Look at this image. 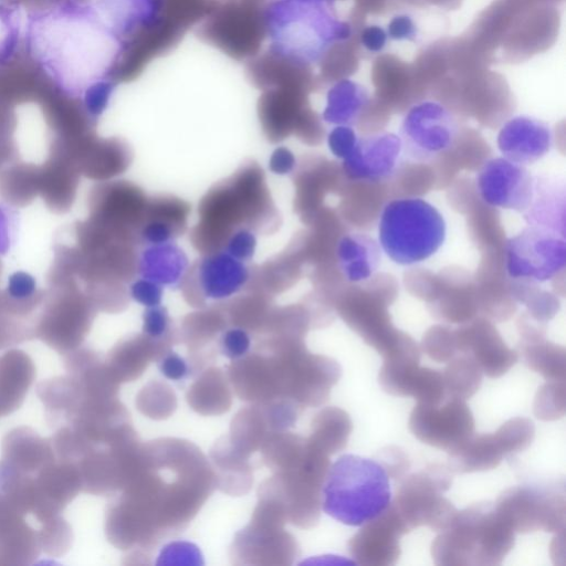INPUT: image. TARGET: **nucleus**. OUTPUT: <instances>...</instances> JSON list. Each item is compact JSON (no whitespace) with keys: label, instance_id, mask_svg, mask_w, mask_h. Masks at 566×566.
I'll return each mask as SVG.
<instances>
[{"label":"nucleus","instance_id":"f257e3e1","mask_svg":"<svg viewBox=\"0 0 566 566\" xmlns=\"http://www.w3.org/2000/svg\"><path fill=\"white\" fill-rule=\"evenodd\" d=\"M25 36L33 60L72 97L107 80L124 51V39L88 0H56L32 12Z\"/></svg>","mask_w":566,"mask_h":566},{"label":"nucleus","instance_id":"f03ea898","mask_svg":"<svg viewBox=\"0 0 566 566\" xmlns=\"http://www.w3.org/2000/svg\"><path fill=\"white\" fill-rule=\"evenodd\" d=\"M264 17L272 50L298 65L321 62L353 34L338 15L336 0H273Z\"/></svg>","mask_w":566,"mask_h":566},{"label":"nucleus","instance_id":"7ed1b4c3","mask_svg":"<svg viewBox=\"0 0 566 566\" xmlns=\"http://www.w3.org/2000/svg\"><path fill=\"white\" fill-rule=\"evenodd\" d=\"M390 504L389 475L378 461L349 453L328 468L322 485V509L334 520L361 526Z\"/></svg>","mask_w":566,"mask_h":566},{"label":"nucleus","instance_id":"20e7f679","mask_svg":"<svg viewBox=\"0 0 566 566\" xmlns=\"http://www.w3.org/2000/svg\"><path fill=\"white\" fill-rule=\"evenodd\" d=\"M515 532L503 521L494 503L473 504L457 511L431 547L438 565H500L514 546Z\"/></svg>","mask_w":566,"mask_h":566},{"label":"nucleus","instance_id":"39448f33","mask_svg":"<svg viewBox=\"0 0 566 566\" xmlns=\"http://www.w3.org/2000/svg\"><path fill=\"white\" fill-rule=\"evenodd\" d=\"M446 239L439 210L421 198H399L385 205L378 222L379 247L397 264L410 265L432 256Z\"/></svg>","mask_w":566,"mask_h":566},{"label":"nucleus","instance_id":"423d86ee","mask_svg":"<svg viewBox=\"0 0 566 566\" xmlns=\"http://www.w3.org/2000/svg\"><path fill=\"white\" fill-rule=\"evenodd\" d=\"M391 503L411 530L428 526L437 532L444 530L457 513L444 497L452 483V472L441 464L405 475Z\"/></svg>","mask_w":566,"mask_h":566},{"label":"nucleus","instance_id":"0eeeda50","mask_svg":"<svg viewBox=\"0 0 566 566\" xmlns=\"http://www.w3.org/2000/svg\"><path fill=\"white\" fill-rule=\"evenodd\" d=\"M565 503L564 484H526L505 490L494 507L515 533L563 532Z\"/></svg>","mask_w":566,"mask_h":566},{"label":"nucleus","instance_id":"6e6552de","mask_svg":"<svg viewBox=\"0 0 566 566\" xmlns=\"http://www.w3.org/2000/svg\"><path fill=\"white\" fill-rule=\"evenodd\" d=\"M505 269L510 277L545 282L565 268V235L528 226L507 239L504 247Z\"/></svg>","mask_w":566,"mask_h":566},{"label":"nucleus","instance_id":"1a4fd4ad","mask_svg":"<svg viewBox=\"0 0 566 566\" xmlns=\"http://www.w3.org/2000/svg\"><path fill=\"white\" fill-rule=\"evenodd\" d=\"M535 436L534 423L515 417L495 432L472 434L449 451V469L452 473L486 471L496 468L504 457L530 447Z\"/></svg>","mask_w":566,"mask_h":566},{"label":"nucleus","instance_id":"9d476101","mask_svg":"<svg viewBox=\"0 0 566 566\" xmlns=\"http://www.w3.org/2000/svg\"><path fill=\"white\" fill-rule=\"evenodd\" d=\"M458 124L437 101H421L406 113L399 130L402 153L415 161H429L453 145Z\"/></svg>","mask_w":566,"mask_h":566},{"label":"nucleus","instance_id":"9b49d317","mask_svg":"<svg viewBox=\"0 0 566 566\" xmlns=\"http://www.w3.org/2000/svg\"><path fill=\"white\" fill-rule=\"evenodd\" d=\"M409 428L423 443L449 452L474 433V419L464 400L446 397L437 405L418 402Z\"/></svg>","mask_w":566,"mask_h":566},{"label":"nucleus","instance_id":"f8f14e48","mask_svg":"<svg viewBox=\"0 0 566 566\" xmlns=\"http://www.w3.org/2000/svg\"><path fill=\"white\" fill-rule=\"evenodd\" d=\"M420 352L413 344L384 358L378 380L394 396H410L420 403L437 405L446 397L442 371L420 367Z\"/></svg>","mask_w":566,"mask_h":566},{"label":"nucleus","instance_id":"ddd939ff","mask_svg":"<svg viewBox=\"0 0 566 566\" xmlns=\"http://www.w3.org/2000/svg\"><path fill=\"white\" fill-rule=\"evenodd\" d=\"M476 187L489 206L523 213L533 196L534 178L523 165L496 157L482 165Z\"/></svg>","mask_w":566,"mask_h":566},{"label":"nucleus","instance_id":"4468645a","mask_svg":"<svg viewBox=\"0 0 566 566\" xmlns=\"http://www.w3.org/2000/svg\"><path fill=\"white\" fill-rule=\"evenodd\" d=\"M402 154L401 140L394 133L358 137L352 151L343 159V170L352 180L385 181L397 172Z\"/></svg>","mask_w":566,"mask_h":566},{"label":"nucleus","instance_id":"2eb2a0df","mask_svg":"<svg viewBox=\"0 0 566 566\" xmlns=\"http://www.w3.org/2000/svg\"><path fill=\"white\" fill-rule=\"evenodd\" d=\"M350 538L348 551L357 564L394 565L400 555L399 542L410 528L392 504L380 515L361 525Z\"/></svg>","mask_w":566,"mask_h":566},{"label":"nucleus","instance_id":"dca6fc26","mask_svg":"<svg viewBox=\"0 0 566 566\" xmlns=\"http://www.w3.org/2000/svg\"><path fill=\"white\" fill-rule=\"evenodd\" d=\"M553 142L547 123L526 115L509 119L500 129L497 147L504 158L520 165L533 164L546 155Z\"/></svg>","mask_w":566,"mask_h":566},{"label":"nucleus","instance_id":"f3484780","mask_svg":"<svg viewBox=\"0 0 566 566\" xmlns=\"http://www.w3.org/2000/svg\"><path fill=\"white\" fill-rule=\"evenodd\" d=\"M78 170L64 155L51 151L49 160L40 168L39 192L49 208L63 212L70 209L77 186Z\"/></svg>","mask_w":566,"mask_h":566},{"label":"nucleus","instance_id":"a211bd4d","mask_svg":"<svg viewBox=\"0 0 566 566\" xmlns=\"http://www.w3.org/2000/svg\"><path fill=\"white\" fill-rule=\"evenodd\" d=\"M565 184L557 179H534V190L523 212L528 226L553 230L565 235Z\"/></svg>","mask_w":566,"mask_h":566},{"label":"nucleus","instance_id":"6ab92c4d","mask_svg":"<svg viewBox=\"0 0 566 566\" xmlns=\"http://www.w3.org/2000/svg\"><path fill=\"white\" fill-rule=\"evenodd\" d=\"M337 260L346 280L360 282L369 279L380 261V247L365 233H348L337 245Z\"/></svg>","mask_w":566,"mask_h":566},{"label":"nucleus","instance_id":"aec40b11","mask_svg":"<svg viewBox=\"0 0 566 566\" xmlns=\"http://www.w3.org/2000/svg\"><path fill=\"white\" fill-rule=\"evenodd\" d=\"M103 20L123 39L156 17V0H88Z\"/></svg>","mask_w":566,"mask_h":566},{"label":"nucleus","instance_id":"412c9836","mask_svg":"<svg viewBox=\"0 0 566 566\" xmlns=\"http://www.w3.org/2000/svg\"><path fill=\"white\" fill-rule=\"evenodd\" d=\"M369 104L368 91L350 78L337 81L328 91L323 117L326 122L352 126Z\"/></svg>","mask_w":566,"mask_h":566},{"label":"nucleus","instance_id":"4be33fe9","mask_svg":"<svg viewBox=\"0 0 566 566\" xmlns=\"http://www.w3.org/2000/svg\"><path fill=\"white\" fill-rule=\"evenodd\" d=\"M457 347L472 356L490 378L501 377L517 361V354L496 337H462L457 342Z\"/></svg>","mask_w":566,"mask_h":566},{"label":"nucleus","instance_id":"5701e85b","mask_svg":"<svg viewBox=\"0 0 566 566\" xmlns=\"http://www.w3.org/2000/svg\"><path fill=\"white\" fill-rule=\"evenodd\" d=\"M447 397L467 400L482 384L483 371L469 354L452 358L442 371Z\"/></svg>","mask_w":566,"mask_h":566},{"label":"nucleus","instance_id":"b1692460","mask_svg":"<svg viewBox=\"0 0 566 566\" xmlns=\"http://www.w3.org/2000/svg\"><path fill=\"white\" fill-rule=\"evenodd\" d=\"M40 168L17 164L0 172V195L13 205L23 206L39 192Z\"/></svg>","mask_w":566,"mask_h":566},{"label":"nucleus","instance_id":"393cba45","mask_svg":"<svg viewBox=\"0 0 566 566\" xmlns=\"http://www.w3.org/2000/svg\"><path fill=\"white\" fill-rule=\"evenodd\" d=\"M352 431L349 416L337 408L322 411L317 420L315 447L324 453H333L346 447Z\"/></svg>","mask_w":566,"mask_h":566},{"label":"nucleus","instance_id":"a878e982","mask_svg":"<svg viewBox=\"0 0 566 566\" xmlns=\"http://www.w3.org/2000/svg\"><path fill=\"white\" fill-rule=\"evenodd\" d=\"M525 365L547 381L565 380V352L548 344H528L523 348Z\"/></svg>","mask_w":566,"mask_h":566},{"label":"nucleus","instance_id":"bb28decb","mask_svg":"<svg viewBox=\"0 0 566 566\" xmlns=\"http://www.w3.org/2000/svg\"><path fill=\"white\" fill-rule=\"evenodd\" d=\"M565 412V381H549L537 391L534 413L542 420H554Z\"/></svg>","mask_w":566,"mask_h":566},{"label":"nucleus","instance_id":"cd10ccee","mask_svg":"<svg viewBox=\"0 0 566 566\" xmlns=\"http://www.w3.org/2000/svg\"><path fill=\"white\" fill-rule=\"evenodd\" d=\"M21 20L19 12L0 2V63L10 59L19 41Z\"/></svg>","mask_w":566,"mask_h":566},{"label":"nucleus","instance_id":"c85d7f7f","mask_svg":"<svg viewBox=\"0 0 566 566\" xmlns=\"http://www.w3.org/2000/svg\"><path fill=\"white\" fill-rule=\"evenodd\" d=\"M385 29L388 39L396 42H416L419 36V27L415 18L408 13L395 14Z\"/></svg>","mask_w":566,"mask_h":566},{"label":"nucleus","instance_id":"c756f323","mask_svg":"<svg viewBox=\"0 0 566 566\" xmlns=\"http://www.w3.org/2000/svg\"><path fill=\"white\" fill-rule=\"evenodd\" d=\"M35 295V282L29 274L19 272L10 277L6 295L10 301L14 303L30 302Z\"/></svg>","mask_w":566,"mask_h":566},{"label":"nucleus","instance_id":"7c9ffc66","mask_svg":"<svg viewBox=\"0 0 566 566\" xmlns=\"http://www.w3.org/2000/svg\"><path fill=\"white\" fill-rule=\"evenodd\" d=\"M387 471L389 478L401 480L410 467L407 454L397 447H387L379 453L378 461Z\"/></svg>","mask_w":566,"mask_h":566},{"label":"nucleus","instance_id":"2f4dec72","mask_svg":"<svg viewBox=\"0 0 566 566\" xmlns=\"http://www.w3.org/2000/svg\"><path fill=\"white\" fill-rule=\"evenodd\" d=\"M359 136L352 126L338 125L328 137V144L333 154L342 159L348 156Z\"/></svg>","mask_w":566,"mask_h":566},{"label":"nucleus","instance_id":"473e14b6","mask_svg":"<svg viewBox=\"0 0 566 566\" xmlns=\"http://www.w3.org/2000/svg\"><path fill=\"white\" fill-rule=\"evenodd\" d=\"M388 41L386 29L378 24L366 25L359 33V43L369 53H381Z\"/></svg>","mask_w":566,"mask_h":566},{"label":"nucleus","instance_id":"72a5a7b5","mask_svg":"<svg viewBox=\"0 0 566 566\" xmlns=\"http://www.w3.org/2000/svg\"><path fill=\"white\" fill-rule=\"evenodd\" d=\"M158 367L166 378L175 381L186 379L190 373L187 361L178 354L171 352L163 356Z\"/></svg>","mask_w":566,"mask_h":566},{"label":"nucleus","instance_id":"f704fd0d","mask_svg":"<svg viewBox=\"0 0 566 566\" xmlns=\"http://www.w3.org/2000/svg\"><path fill=\"white\" fill-rule=\"evenodd\" d=\"M250 347V339L248 335L239 329L229 331L222 339V352L231 358L237 359L245 355Z\"/></svg>","mask_w":566,"mask_h":566},{"label":"nucleus","instance_id":"c9c22d12","mask_svg":"<svg viewBox=\"0 0 566 566\" xmlns=\"http://www.w3.org/2000/svg\"><path fill=\"white\" fill-rule=\"evenodd\" d=\"M145 332L151 337H160L167 328V319L159 313H153L145 319Z\"/></svg>","mask_w":566,"mask_h":566}]
</instances>
